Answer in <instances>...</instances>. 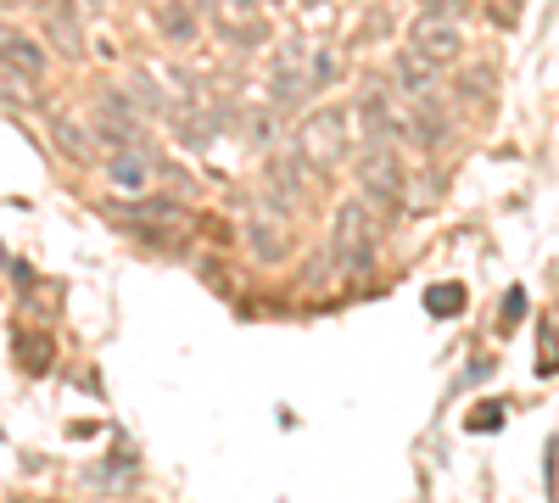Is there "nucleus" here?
Returning <instances> with one entry per match:
<instances>
[{
    "mask_svg": "<svg viewBox=\"0 0 559 503\" xmlns=\"http://www.w3.org/2000/svg\"><path fill=\"white\" fill-rule=\"evenodd\" d=\"M263 179H269V191H274V202H302V191H308V163L302 157H269L263 163Z\"/></svg>",
    "mask_w": 559,
    "mask_h": 503,
    "instance_id": "nucleus-11",
    "label": "nucleus"
},
{
    "mask_svg": "<svg viewBox=\"0 0 559 503\" xmlns=\"http://www.w3.org/2000/svg\"><path fill=\"white\" fill-rule=\"evenodd\" d=\"M0 68H12L17 84H39L45 79V45L28 34H0Z\"/></svg>",
    "mask_w": 559,
    "mask_h": 503,
    "instance_id": "nucleus-9",
    "label": "nucleus"
},
{
    "mask_svg": "<svg viewBox=\"0 0 559 503\" xmlns=\"http://www.w3.org/2000/svg\"><path fill=\"white\" fill-rule=\"evenodd\" d=\"M358 191L369 207H386V213H403L408 207V179H403V157L381 141H369L358 152Z\"/></svg>",
    "mask_w": 559,
    "mask_h": 503,
    "instance_id": "nucleus-1",
    "label": "nucleus"
},
{
    "mask_svg": "<svg viewBox=\"0 0 559 503\" xmlns=\"http://www.w3.org/2000/svg\"><path fill=\"white\" fill-rule=\"evenodd\" d=\"M302 7H308V12H319V7H324V0H302Z\"/></svg>",
    "mask_w": 559,
    "mask_h": 503,
    "instance_id": "nucleus-22",
    "label": "nucleus"
},
{
    "mask_svg": "<svg viewBox=\"0 0 559 503\" xmlns=\"http://www.w3.org/2000/svg\"><path fill=\"white\" fill-rule=\"evenodd\" d=\"M331 252L336 268H369L376 263V218H369V202H342L336 224H331Z\"/></svg>",
    "mask_w": 559,
    "mask_h": 503,
    "instance_id": "nucleus-2",
    "label": "nucleus"
},
{
    "mask_svg": "<svg viewBox=\"0 0 559 503\" xmlns=\"http://www.w3.org/2000/svg\"><path fill=\"white\" fill-rule=\"evenodd\" d=\"M347 146H353V129H347V118L342 112H313L308 123H302V163L313 168H336L342 157H347Z\"/></svg>",
    "mask_w": 559,
    "mask_h": 503,
    "instance_id": "nucleus-3",
    "label": "nucleus"
},
{
    "mask_svg": "<svg viewBox=\"0 0 559 503\" xmlns=\"http://www.w3.org/2000/svg\"><path fill=\"white\" fill-rule=\"evenodd\" d=\"M247 247H252V258L280 263V258H286V230H280V224H269V213H252V218H247Z\"/></svg>",
    "mask_w": 559,
    "mask_h": 503,
    "instance_id": "nucleus-12",
    "label": "nucleus"
},
{
    "mask_svg": "<svg viewBox=\"0 0 559 503\" xmlns=\"http://www.w3.org/2000/svg\"><path fill=\"white\" fill-rule=\"evenodd\" d=\"M157 28H163V39H174V45H191L202 28H197V12L185 7V0H157Z\"/></svg>",
    "mask_w": 559,
    "mask_h": 503,
    "instance_id": "nucleus-13",
    "label": "nucleus"
},
{
    "mask_svg": "<svg viewBox=\"0 0 559 503\" xmlns=\"http://www.w3.org/2000/svg\"><path fill=\"white\" fill-rule=\"evenodd\" d=\"M207 12L218 17V34L236 45V51H258V45H269V23L258 12V0H207Z\"/></svg>",
    "mask_w": 559,
    "mask_h": 503,
    "instance_id": "nucleus-6",
    "label": "nucleus"
},
{
    "mask_svg": "<svg viewBox=\"0 0 559 503\" xmlns=\"http://www.w3.org/2000/svg\"><path fill=\"white\" fill-rule=\"evenodd\" d=\"M492 7H498V23H515V17H521V7H526V0H492Z\"/></svg>",
    "mask_w": 559,
    "mask_h": 503,
    "instance_id": "nucleus-20",
    "label": "nucleus"
},
{
    "mask_svg": "<svg viewBox=\"0 0 559 503\" xmlns=\"http://www.w3.org/2000/svg\"><path fill=\"white\" fill-rule=\"evenodd\" d=\"M426 12H437V17H459V0H426Z\"/></svg>",
    "mask_w": 559,
    "mask_h": 503,
    "instance_id": "nucleus-21",
    "label": "nucleus"
},
{
    "mask_svg": "<svg viewBox=\"0 0 559 503\" xmlns=\"http://www.w3.org/2000/svg\"><path fill=\"white\" fill-rule=\"evenodd\" d=\"M308 45L302 39H286L274 51V62H269V96H274V107H297L302 96H308Z\"/></svg>",
    "mask_w": 559,
    "mask_h": 503,
    "instance_id": "nucleus-4",
    "label": "nucleus"
},
{
    "mask_svg": "<svg viewBox=\"0 0 559 503\" xmlns=\"http://www.w3.org/2000/svg\"><path fill=\"white\" fill-rule=\"evenodd\" d=\"M459 96H464V101H492V68H464Z\"/></svg>",
    "mask_w": 559,
    "mask_h": 503,
    "instance_id": "nucleus-17",
    "label": "nucleus"
},
{
    "mask_svg": "<svg viewBox=\"0 0 559 503\" xmlns=\"http://www.w3.org/2000/svg\"><path fill=\"white\" fill-rule=\"evenodd\" d=\"M459 302H464V291H459V286H431V297H426V308H431V313H459Z\"/></svg>",
    "mask_w": 559,
    "mask_h": 503,
    "instance_id": "nucleus-18",
    "label": "nucleus"
},
{
    "mask_svg": "<svg viewBox=\"0 0 559 503\" xmlns=\"http://www.w3.org/2000/svg\"><path fill=\"white\" fill-rule=\"evenodd\" d=\"M45 34H51L62 57H84V28H79L73 0H45Z\"/></svg>",
    "mask_w": 559,
    "mask_h": 503,
    "instance_id": "nucleus-10",
    "label": "nucleus"
},
{
    "mask_svg": "<svg viewBox=\"0 0 559 503\" xmlns=\"http://www.w3.org/2000/svg\"><path fill=\"white\" fill-rule=\"evenodd\" d=\"M107 179L118 191H146V179H152V168H146V152H112V163H107Z\"/></svg>",
    "mask_w": 559,
    "mask_h": 503,
    "instance_id": "nucleus-14",
    "label": "nucleus"
},
{
    "mask_svg": "<svg viewBox=\"0 0 559 503\" xmlns=\"http://www.w3.org/2000/svg\"><path fill=\"white\" fill-rule=\"evenodd\" d=\"M342 79V62H336V51H331V45H319V51H308V84H336Z\"/></svg>",
    "mask_w": 559,
    "mask_h": 503,
    "instance_id": "nucleus-16",
    "label": "nucleus"
},
{
    "mask_svg": "<svg viewBox=\"0 0 559 503\" xmlns=\"http://www.w3.org/2000/svg\"><path fill=\"white\" fill-rule=\"evenodd\" d=\"M498 426H503V408L498 403H481L476 415H471V431H498Z\"/></svg>",
    "mask_w": 559,
    "mask_h": 503,
    "instance_id": "nucleus-19",
    "label": "nucleus"
},
{
    "mask_svg": "<svg viewBox=\"0 0 559 503\" xmlns=\"http://www.w3.org/2000/svg\"><path fill=\"white\" fill-rule=\"evenodd\" d=\"M437 73H442V68H431L419 51H408V45L392 57V89H403L408 101H426V96H437Z\"/></svg>",
    "mask_w": 559,
    "mask_h": 503,
    "instance_id": "nucleus-8",
    "label": "nucleus"
},
{
    "mask_svg": "<svg viewBox=\"0 0 559 503\" xmlns=\"http://www.w3.org/2000/svg\"><path fill=\"white\" fill-rule=\"evenodd\" d=\"M408 51H419L431 68H448L459 51H464V34H459V17H437V12H419L414 28H408Z\"/></svg>",
    "mask_w": 559,
    "mask_h": 503,
    "instance_id": "nucleus-5",
    "label": "nucleus"
},
{
    "mask_svg": "<svg viewBox=\"0 0 559 503\" xmlns=\"http://www.w3.org/2000/svg\"><path fill=\"white\" fill-rule=\"evenodd\" d=\"M358 118H364V134L381 141V146H392V134H403V107L392 101L386 84H364L358 89Z\"/></svg>",
    "mask_w": 559,
    "mask_h": 503,
    "instance_id": "nucleus-7",
    "label": "nucleus"
},
{
    "mask_svg": "<svg viewBox=\"0 0 559 503\" xmlns=\"http://www.w3.org/2000/svg\"><path fill=\"white\" fill-rule=\"evenodd\" d=\"M45 123H51V134H57V146L68 152V157H79V163H90V146H96V141H90V129H79L68 112H51V118H45Z\"/></svg>",
    "mask_w": 559,
    "mask_h": 503,
    "instance_id": "nucleus-15",
    "label": "nucleus"
}]
</instances>
